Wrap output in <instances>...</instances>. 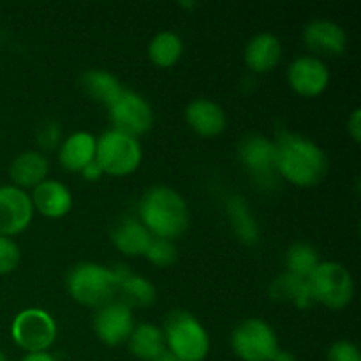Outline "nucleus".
<instances>
[{"mask_svg":"<svg viewBox=\"0 0 361 361\" xmlns=\"http://www.w3.org/2000/svg\"><path fill=\"white\" fill-rule=\"evenodd\" d=\"M275 168L296 187H314L326 176L328 157L319 145L300 134L282 133L275 141Z\"/></svg>","mask_w":361,"mask_h":361,"instance_id":"obj_1","label":"nucleus"},{"mask_svg":"<svg viewBox=\"0 0 361 361\" xmlns=\"http://www.w3.org/2000/svg\"><path fill=\"white\" fill-rule=\"evenodd\" d=\"M137 219L154 238L173 242L189 229V204L175 189L164 185L152 187L141 197Z\"/></svg>","mask_w":361,"mask_h":361,"instance_id":"obj_2","label":"nucleus"},{"mask_svg":"<svg viewBox=\"0 0 361 361\" xmlns=\"http://www.w3.org/2000/svg\"><path fill=\"white\" fill-rule=\"evenodd\" d=\"M166 351L180 361H203L210 351V337L203 324L187 310H173L164 323Z\"/></svg>","mask_w":361,"mask_h":361,"instance_id":"obj_3","label":"nucleus"},{"mask_svg":"<svg viewBox=\"0 0 361 361\" xmlns=\"http://www.w3.org/2000/svg\"><path fill=\"white\" fill-rule=\"evenodd\" d=\"M67 291L81 305L102 307L116 295L115 274L102 264L80 263L67 275Z\"/></svg>","mask_w":361,"mask_h":361,"instance_id":"obj_4","label":"nucleus"},{"mask_svg":"<svg viewBox=\"0 0 361 361\" xmlns=\"http://www.w3.org/2000/svg\"><path fill=\"white\" fill-rule=\"evenodd\" d=\"M307 282L314 302L331 310L348 307L355 296V281L351 271L335 261H321Z\"/></svg>","mask_w":361,"mask_h":361,"instance_id":"obj_5","label":"nucleus"},{"mask_svg":"<svg viewBox=\"0 0 361 361\" xmlns=\"http://www.w3.org/2000/svg\"><path fill=\"white\" fill-rule=\"evenodd\" d=\"M143 159V150L136 137L127 136L120 130L109 129L97 137L95 162L104 175L127 176L136 171Z\"/></svg>","mask_w":361,"mask_h":361,"instance_id":"obj_6","label":"nucleus"},{"mask_svg":"<svg viewBox=\"0 0 361 361\" xmlns=\"http://www.w3.org/2000/svg\"><path fill=\"white\" fill-rule=\"evenodd\" d=\"M11 337L27 353H46L56 338V323L46 310L25 309L13 319Z\"/></svg>","mask_w":361,"mask_h":361,"instance_id":"obj_7","label":"nucleus"},{"mask_svg":"<svg viewBox=\"0 0 361 361\" xmlns=\"http://www.w3.org/2000/svg\"><path fill=\"white\" fill-rule=\"evenodd\" d=\"M231 345L235 355L243 361H271L281 349L274 328L257 317L242 321L235 328Z\"/></svg>","mask_w":361,"mask_h":361,"instance_id":"obj_8","label":"nucleus"},{"mask_svg":"<svg viewBox=\"0 0 361 361\" xmlns=\"http://www.w3.org/2000/svg\"><path fill=\"white\" fill-rule=\"evenodd\" d=\"M109 118L113 129L127 134V136L140 137L147 134L154 126V111L147 99L137 92L126 90L108 106Z\"/></svg>","mask_w":361,"mask_h":361,"instance_id":"obj_9","label":"nucleus"},{"mask_svg":"<svg viewBox=\"0 0 361 361\" xmlns=\"http://www.w3.org/2000/svg\"><path fill=\"white\" fill-rule=\"evenodd\" d=\"M238 154L242 164L252 173L254 180L261 187L275 189L279 185L282 178L275 168V157H277L275 141L259 136V134H250V136L243 137V141L240 143Z\"/></svg>","mask_w":361,"mask_h":361,"instance_id":"obj_10","label":"nucleus"},{"mask_svg":"<svg viewBox=\"0 0 361 361\" xmlns=\"http://www.w3.org/2000/svg\"><path fill=\"white\" fill-rule=\"evenodd\" d=\"M34 204L23 189L14 185L0 187V236L20 235L30 226Z\"/></svg>","mask_w":361,"mask_h":361,"instance_id":"obj_11","label":"nucleus"},{"mask_svg":"<svg viewBox=\"0 0 361 361\" xmlns=\"http://www.w3.org/2000/svg\"><path fill=\"white\" fill-rule=\"evenodd\" d=\"M133 310L122 302H109L99 307L94 317V330L99 341L106 345H120L129 341L134 330Z\"/></svg>","mask_w":361,"mask_h":361,"instance_id":"obj_12","label":"nucleus"},{"mask_svg":"<svg viewBox=\"0 0 361 361\" xmlns=\"http://www.w3.org/2000/svg\"><path fill=\"white\" fill-rule=\"evenodd\" d=\"M288 81L298 95L317 97L330 83V71L317 56H298L289 66Z\"/></svg>","mask_w":361,"mask_h":361,"instance_id":"obj_13","label":"nucleus"},{"mask_svg":"<svg viewBox=\"0 0 361 361\" xmlns=\"http://www.w3.org/2000/svg\"><path fill=\"white\" fill-rule=\"evenodd\" d=\"M303 41L317 55L338 56L348 48V34L331 20H314L303 28Z\"/></svg>","mask_w":361,"mask_h":361,"instance_id":"obj_14","label":"nucleus"},{"mask_svg":"<svg viewBox=\"0 0 361 361\" xmlns=\"http://www.w3.org/2000/svg\"><path fill=\"white\" fill-rule=\"evenodd\" d=\"M116 279V293L120 295L118 302L133 309H147L154 305L157 300V291L148 279L133 274L127 267L118 264L111 268Z\"/></svg>","mask_w":361,"mask_h":361,"instance_id":"obj_15","label":"nucleus"},{"mask_svg":"<svg viewBox=\"0 0 361 361\" xmlns=\"http://www.w3.org/2000/svg\"><path fill=\"white\" fill-rule=\"evenodd\" d=\"M34 210L44 215L48 219L66 217L73 207V196L71 190L59 180L46 178L44 182L39 183L30 196Z\"/></svg>","mask_w":361,"mask_h":361,"instance_id":"obj_16","label":"nucleus"},{"mask_svg":"<svg viewBox=\"0 0 361 361\" xmlns=\"http://www.w3.org/2000/svg\"><path fill=\"white\" fill-rule=\"evenodd\" d=\"M185 120L190 129L203 137H215L226 129V113L221 104L210 99H196L185 109Z\"/></svg>","mask_w":361,"mask_h":361,"instance_id":"obj_17","label":"nucleus"},{"mask_svg":"<svg viewBox=\"0 0 361 361\" xmlns=\"http://www.w3.org/2000/svg\"><path fill=\"white\" fill-rule=\"evenodd\" d=\"M97 137L90 133H73L66 137L59 150V161L67 171L81 173L90 162L95 161Z\"/></svg>","mask_w":361,"mask_h":361,"instance_id":"obj_18","label":"nucleus"},{"mask_svg":"<svg viewBox=\"0 0 361 361\" xmlns=\"http://www.w3.org/2000/svg\"><path fill=\"white\" fill-rule=\"evenodd\" d=\"M48 159L41 152L28 150L18 155L9 168V176L13 185L18 189H35L39 183L48 178Z\"/></svg>","mask_w":361,"mask_h":361,"instance_id":"obj_19","label":"nucleus"},{"mask_svg":"<svg viewBox=\"0 0 361 361\" xmlns=\"http://www.w3.org/2000/svg\"><path fill=\"white\" fill-rule=\"evenodd\" d=\"M282 56V46L277 35L257 34L245 48V63L254 73H268L274 69Z\"/></svg>","mask_w":361,"mask_h":361,"instance_id":"obj_20","label":"nucleus"},{"mask_svg":"<svg viewBox=\"0 0 361 361\" xmlns=\"http://www.w3.org/2000/svg\"><path fill=\"white\" fill-rule=\"evenodd\" d=\"M154 236L136 217H127L113 229L111 240L116 250L126 256H145Z\"/></svg>","mask_w":361,"mask_h":361,"instance_id":"obj_21","label":"nucleus"},{"mask_svg":"<svg viewBox=\"0 0 361 361\" xmlns=\"http://www.w3.org/2000/svg\"><path fill=\"white\" fill-rule=\"evenodd\" d=\"M127 344L136 358L152 361L166 351L164 331L152 323H141L134 326Z\"/></svg>","mask_w":361,"mask_h":361,"instance_id":"obj_22","label":"nucleus"},{"mask_svg":"<svg viewBox=\"0 0 361 361\" xmlns=\"http://www.w3.org/2000/svg\"><path fill=\"white\" fill-rule=\"evenodd\" d=\"M226 212H228L229 222H231L240 242L245 243V245H256L257 240H259V228H257L256 219L250 214L247 201L238 194H231L226 200Z\"/></svg>","mask_w":361,"mask_h":361,"instance_id":"obj_23","label":"nucleus"},{"mask_svg":"<svg viewBox=\"0 0 361 361\" xmlns=\"http://www.w3.org/2000/svg\"><path fill=\"white\" fill-rule=\"evenodd\" d=\"M270 295L277 302H289L298 309H309L314 303L307 279L296 277L288 271L271 282Z\"/></svg>","mask_w":361,"mask_h":361,"instance_id":"obj_24","label":"nucleus"},{"mask_svg":"<svg viewBox=\"0 0 361 361\" xmlns=\"http://www.w3.org/2000/svg\"><path fill=\"white\" fill-rule=\"evenodd\" d=\"M81 88H83L88 97L104 106L111 104L123 90L122 83L113 74L102 69H90L83 73V76H81Z\"/></svg>","mask_w":361,"mask_h":361,"instance_id":"obj_25","label":"nucleus"},{"mask_svg":"<svg viewBox=\"0 0 361 361\" xmlns=\"http://www.w3.org/2000/svg\"><path fill=\"white\" fill-rule=\"evenodd\" d=\"M182 37L171 30L159 32L148 46V56L159 67H173L182 59Z\"/></svg>","mask_w":361,"mask_h":361,"instance_id":"obj_26","label":"nucleus"},{"mask_svg":"<svg viewBox=\"0 0 361 361\" xmlns=\"http://www.w3.org/2000/svg\"><path fill=\"white\" fill-rule=\"evenodd\" d=\"M321 259L317 250L305 242H296L286 252V268L288 274L296 275V277L309 279L319 267Z\"/></svg>","mask_w":361,"mask_h":361,"instance_id":"obj_27","label":"nucleus"},{"mask_svg":"<svg viewBox=\"0 0 361 361\" xmlns=\"http://www.w3.org/2000/svg\"><path fill=\"white\" fill-rule=\"evenodd\" d=\"M145 257L150 261L152 264L159 268H168L176 263L178 259V249L171 240L164 238H152L150 245H148Z\"/></svg>","mask_w":361,"mask_h":361,"instance_id":"obj_28","label":"nucleus"},{"mask_svg":"<svg viewBox=\"0 0 361 361\" xmlns=\"http://www.w3.org/2000/svg\"><path fill=\"white\" fill-rule=\"evenodd\" d=\"M21 261L20 247L14 243V240L7 236H0V275L11 274L18 268Z\"/></svg>","mask_w":361,"mask_h":361,"instance_id":"obj_29","label":"nucleus"},{"mask_svg":"<svg viewBox=\"0 0 361 361\" xmlns=\"http://www.w3.org/2000/svg\"><path fill=\"white\" fill-rule=\"evenodd\" d=\"M326 361H361L360 349L349 341H338L328 349Z\"/></svg>","mask_w":361,"mask_h":361,"instance_id":"obj_30","label":"nucleus"},{"mask_svg":"<svg viewBox=\"0 0 361 361\" xmlns=\"http://www.w3.org/2000/svg\"><path fill=\"white\" fill-rule=\"evenodd\" d=\"M39 140H41L42 147H56L60 141V127L56 126L55 122H46L44 126H41V129H39Z\"/></svg>","mask_w":361,"mask_h":361,"instance_id":"obj_31","label":"nucleus"},{"mask_svg":"<svg viewBox=\"0 0 361 361\" xmlns=\"http://www.w3.org/2000/svg\"><path fill=\"white\" fill-rule=\"evenodd\" d=\"M348 130H349V134H351L353 140H355L356 143H360V140H361V111H360V108H356L355 111H353V115L348 118Z\"/></svg>","mask_w":361,"mask_h":361,"instance_id":"obj_32","label":"nucleus"},{"mask_svg":"<svg viewBox=\"0 0 361 361\" xmlns=\"http://www.w3.org/2000/svg\"><path fill=\"white\" fill-rule=\"evenodd\" d=\"M81 175H83L85 180H90V182H94V180L101 178V176L104 175V173H102L101 166H99L97 162L94 161V162H90V164H88L87 168L83 169V171H81Z\"/></svg>","mask_w":361,"mask_h":361,"instance_id":"obj_33","label":"nucleus"},{"mask_svg":"<svg viewBox=\"0 0 361 361\" xmlns=\"http://www.w3.org/2000/svg\"><path fill=\"white\" fill-rule=\"evenodd\" d=\"M20 361H55L49 353H27Z\"/></svg>","mask_w":361,"mask_h":361,"instance_id":"obj_34","label":"nucleus"},{"mask_svg":"<svg viewBox=\"0 0 361 361\" xmlns=\"http://www.w3.org/2000/svg\"><path fill=\"white\" fill-rule=\"evenodd\" d=\"M271 361H296V356L293 355V353L282 351V349H279V351L275 353L274 358H271Z\"/></svg>","mask_w":361,"mask_h":361,"instance_id":"obj_35","label":"nucleus"},{"mask_svg":"<svg viewBox=\"0 0 361 361\" xmlns=\"http://www.w3.org/2000/svg\"><path fill=\"white\" fill-rule=\"evenodd\" d=\"M152 361H180V360L176 358V356H173L169 351H164V353H162V355H159L157 358L152 360Z\"/></svg>","mask_w":361,"mask_h":361,"instance_id":"obj_36","label":"nucleus"},{"mask_svg":"<svg viewBox=\"0 0 361 361\" xmlns=\"http://www.w3.org/2000/svg\"><path fill=\"white\" fill-rule=\"evenodd\" d=\"M0 361H7V358H6V355H4L2 351H0Z\"/></svg>","mask_w":361,"mask_h":361,"instance_id":"obj_37","label":"nucleus"}]
</instances>
